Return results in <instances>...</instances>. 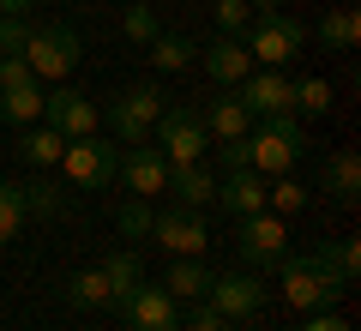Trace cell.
Returning <instances> with one entry per match:
<instances>
[{"label":"cell","mask_w":361,"mask_h":331,"mask_svg":"<svg viewBox=\"0 0 361 331\" xmlns=\"http://www.w3.org/2000/svg\"><path fill=\"white\" fill-rule=\"evenodd\" d=\"M85 61V37L73 25H30V42H25V66L37 85H66Z\"/></svg>","instance_id":"6da1fadb"},{"label":"cell","mask_w":361,"mask_h":331,"mask_svg":"<svg viewBox=\"0 0 361 331\" xmlns=\"http://www.w3.org/2000/svg\"><path fill=\"white\" fill-rule=\"evenodd\" d=\"M301 145H307V133H301V115H265L253 121V133H247V163L259 169V175H289L301 157Z\"/></svg>","instance_id":"7a4b0ae2"},{"label":"cell","mask_w":361,"mask_h":331,"mask_svg":"<svg viewBox=\"0 0 361 331\" xmlns=\"http://www.w3.org/2000/svg\"><path fill=\"white\" fill-rule=\"evenodd\" d=\"M163 109H169V97H163L157 78L127 85L115 102H109V133H115V145H151V127H157Z\"/></svg>","instance_id":"3957f363"},{"label":"cell","mask_w":361,"mask_h":331,"mask_svg":"<svg viewBox=\"0 0 361 331\" xmlns=\"http://www.w3.org/2000/svg\"><path fill=\"white\" fill-rule=\"evenodd\" d=\"M151 145L169 157V169L175 163H205L211 133H205V121H199L193 102H169L163 115H157V127H151Z\"/></svg>","instance_id":"277c9868"},{"label":"cell","mask_w":361,"mask_h":331,"mask_svg":"<svg viewBox=\"0 0 361 331\" xmlns=\"http://www.w3.org/2000/svg\"><path fill=\"white\" fill-rule=\"evenodd\" d=\"M247 54H253V66H289L295 54H307V25L289 13H265L247 25Z\"/></svg>","instance_id":"5b68a950"},{"label":"cell","mask_w":361,"mask_h":331,"mask_svg":"<svg viewBox=\"0 0 361 331\" xmlns=\"http://www.w3.org/2000/svg\"><path fill=\"white\" fill-rule=\"evenodd\" d=\"M115 163H121V145L103 139V133H90V139H66V151H61V163H54V169H61L73 187L97 193V187L115 181Z\"/></svg>","instance_id":"8992f818"},{"label":"cell","mask_w":361,"mask_h":331,"mask_svg":"<svg viewBox=\"0 0 361 331\" xmlns=\"http://www.w3.org/2000/svg\"><path fill=\"white\" fill-rule=\"evenodd\" d=\"M205 301L217 307L229 325H241V319H259L265 313V301H271V289L253 277V271H211V289H205Z\"/></svg>","instance_id":"52a82bcc"},{"label":"cell","mask_w":361,"mask_h":331,"mask_svg":"<svg viewBox=\"0 0 361 331\" xmlns=\"http://www.w3.org/2000/svg\"><path fill=\"white\" fill-rule=\"evenodd\" d=\"M151 241L169 247L175 259H193V253L211 247V229H205V217H199L193 205H169V211L151 217Z\"/></svg>","instance_id":"ba28073f"},{"label":"cell","mask_w":361,"mask_h":331,"mask_svg":"<svg viewBox=\"0 0 361 331\" xmlns=\"http://www.w3.org/2000/svg\"><path fill=\"white\" fill-rule=\"evenodd\" d=\"M235 247H241L247 265H277L289 253V229L277 211H253V217H235Z\"/></svg>","instance_id":"9c48e42d"},{"label":"cell","mask_w":361,"mask_h":331,"mask_svg":"<svg viewBox=\"0 0 361 331\" xmlns=\"http://www.w3.org/2000/svg\"><path fill=\"white\" fill-rule=\"evenodd\" d=\"M235 97H241V109L253 121L265 115H289V97H295V78L283 73V66H253V73L235 85Z\"/></svg>","instance_id":"30bf717a"},{"label":"cell","mask_w":361,"mask_h":331,"mask_svg":"<svg viewBox=\"0 0 361 331\" xmlns=\"http://www.w3.org/2000/svg\"><path fill=\"white\" fill-rule=\"evenodd\" d=\"M42 121H49L61 139H90L97 133V102L85 97V90H73V85H54V90H42Z\"/></svg>","instance_id":"8fae6325"},{"label":"cell","mask_w":361,"mask_h":331,"mask_svg":"<svg viewBox=\"0 0 361 331\" xmlns=\"http://www.w3.org/2000/svg\"><path fill=\"white\" fill-rule=\"evenodd\" d=\"M277 283H283V301H289V307H301V313H319V307H331L337 295H343V289H331V283L313 271V259H307V253H301V259H289V253L277 259Z\"/></svg>","instance_id":"7c38bea8"},{"label":"cell","mask_w":361,"mask_h":331,"mask_svg":"<svg viewBox=\"0 0 361 331\" xmlns=\"http://www.w3.org/2000/svg\"><path fill=\"white\" fill-rule=\"evenodd\" d=\"M115 181L133 193V199H151V193H163V187H169V157L157 151V145H121Z\"/></svg>","instance_id":"4fadbf2b"},{"label":"cell","mask_w":361,"mask_h":331,"mask_svg":"<svg viewBox=\"0 0 361 331\" xmlns=\"http://www.w3.org/2000/svg\"><path fill=\"white\" fill-rule=\"evenodd\" d=\"M121 319H127V331H180V301L163 283H139L133 301L121 307Z\"/></svg>","instance_id":"5bb4252c"},{"label":"cell","mask_w":361,"mask_h":331,"mask_svg":"<svg viewBox=\"0 0 361 331\" xmlns=\"http://www.w3.org/2000/svg\"><path fill=\"white\" fill-rule=\"evenodd\" d=\"M199 66L211 73V85L235 90L247 73H253V54H247L241 37H217V42H199Z\"/></svg>","instance_id":"9a60e30c"},{"label":"cell","mask_w":361,"mask_h":331,"mask_svg":"<svg viewBox=\"0 0 361 331\" xmlns=\"http://www.w3.org/2000/svg\"><path fill=\"white\" fill-rule=\"evenodd\" d=\"M217 205L229 217L265 211V175H259V169H229V175H217Z\"/></svg>","instance_id":"2e32d148"},{"label":"cell","mask_w":361,"mask_h":331,"mask_svg":"<svg viewBox=\"0 0 361 331\" xmlns=\"http://www.w3.org/2000/svg\"><path fill=\"white\" fill-rule=\"evenodd\" d=\"M199 121H205V133H211V145H223V139H247L253 133V115L241 109V97H211L205 109H199Z\"/></svg>","instance_id":"e0dca14e"},{"label":"cell","mask_w":361,"mask_h":331,"mask_svg":"<svg viewBox=\"0 0 361 331\" xmlns=\"http://www.w3.org/2000/svg\"><path fill=\"white\" fill-rule=\"evenodd\" d=\"M313 271H319V277L325 283H331V289H355V265H361V253H355V241H319V247H313Z\"/></svg>","instance_id":"ac0fdd59"},{"label":"cell","mask_w":361,"mask_h":331,"mask_svg":"<svg viewBox=\"0 0 361 331\" xmlns=\"http://www.w3.org/2000/svg\"><path fill=\"white\" fill-rule=\"evenodd\" d=\"M163 193H175L180 205H193V211H199V205L217 199V169H211V163H175Z\"/></svg>","instance_id":"d6986e66"},{"label":"cell","mask_w":361,"mask_h":331,"mask_svg":"<svg viewBox=\"0 0 361 331\" xmlns=\"http://www.w3.org/2000/svg\"><path fill=\"white\" fill-rule=\"evenodd\" d=\"M103 277H109V313H121V307L133 301V289L145 283V259L133 253V247H121V253L103 259Z\"/></svg>","instance_id":"ffe728a7"},{"label":"cell","mask_w":361,"mask_h":331,"mask_svg":"<svg viewBox=\"0 0 361 331\" xmlns=\"http://www.w3.org/2000/svg\"><path fill=\"white\" fill-rule=\"evenodd\" d=\"M145 49H151V66H157V73H187V66L199 61V42L187 37V30H157Z\"/></svg>","instance_id":"44dd1931"},{"label":"cell","mask_w":361,"mask_h":331,"mask_svg":"<svg viewBox=\"0 0 361 331\" xmlns=\"http://www.w3.org/2000/svg\"><path fill=\"white\" fill-rule=\"evenodd\" d=\"M66 151V139L49 127V121H30L25 133H18V157H25V169H54Z\"/></svg>","instance_id":"7402d4cb"},{"label":"cell","mask_w":361,"mask_h":331,"mask_svg":"<svg viewBox=\"0 0 361 331\" xmlns=\"http://www.w3.org/2000/svg\"><path fill=\"white\" fill-rule=\"evenodd\" d=\"M319 187L331 193L337 205H349L361 193V157L355 151H331V157H325V169H319Z\"/></svg>","instance_id":"603a6c76"},{"label":"cell","mask_w":361,"mask_h":331,"mask_svg":"<svg viewBox=\"0 0 361 331\" xmlns=\"http://www.w3.org/2000/svg\"><path fill=\"white\" fill-rule=\"evenodd\" d=\"M163 289L175 295V301H205V289H211V265L205 259H175V265H169V277H163Z\"/></svg>","instance_id":"cb8c5ba5"},{"label":"cell","mask_w":361,"mask_h":331,"mask_svg":"<svg viewBox=\"0 0 361 331\" xmlns=\"http://www.w3.org/2000/svg\"><path fill=\"white\" fill-rule=\"evenodd\" d=\"M66 301H73L78 313H103V307H109V277H103V265L73 271V283H66Z\"/></svg>","instance_id":"d4e9b609"},{"label":"cell","mask_w":361,"mask_h":331,"mask_svg":"<svg viewBox=\"0 0 361 331\" xmlns=\"http://www.w3.org/2000/svg\"><path fill=\"white\" fill-rule=\"evenodd\" d=\"M0 121H13V127H30V121H42V85H37V78H30V85L0 90Z\"/></svg>","instance_id":"484cf974"},{"label":"cell","mask_w":361,"mask_h":331,"mask_svg":"<svg viewBox=\"0 0 361 331\" xmlns=\"http://www.w3.org/2000/svg\"><path fill=\"white\" fill-rule=\"evenodd\" d=\"M313 37H319L325 49H355V37H361V18H355V6H337V13H325L319 25H313Z\"/></svg>","instance_id":"4316f807"},{"label":"cell","mask_w":361,"mask_h":331,"mask_svg":"<svg viewBox=\"0 0 361 331\" xmlns=\"http://www.w3.org/2000/svg\"><path fill=\"white\" fill-rule=\"evenodd\" d=\"M307 199H313V193L301 187L295 175H271V181H265V211H277V217H289V211H307Z\"/></svg>","instance_id":"83f0119b"},{"label":"cell","mask_w":361,"mask_h":331,"mask_svg":"<svg viewBox=\"0 0 361 331\" xmlns=\"http://www.w3.org/2000/svg\"><path fill=\"white\" fill-rule=\"evenodd\" d=\"M325 109H331V85H325V78H295V97H289V115L313 121V115H325Z\"/></svg>","instance_id":"f1b7e54d"},{"label":"cell","mask_w":361,"mask_h":331,"mask_svg":"<svg viewBox=\"0 0 361 331\" xmlns=\"http://www.w3.org/2000/svg\"><path fill=\"white\" fill-rule=\"evenodd\" d=\"M18 229H25V187L18 181H0V247L18 241Z\"/></svg>","instance_id":"f546056e"},{"label":"cell","mask_w":361,"mask_h":331,"mask_svg":"<svg viewBox=\"0 0 361 331\" xmlns=\"http://www.w3.org/2000/svg\"><path fill=\"white\" fill-rule=\"evenodd\" d=\"M211 18H217V37H247L253 25V0H211Z\"/></svg>","instance_id":"4dcf8cb0"},{"label":"cell","mask_w":361,"mask_h":331,"mask_svg":"<svg viewBox=\"0 0 361 331\" xmlns=\"http://www.w3.org/2000/svg\"><path fill=\"white\" fill-rule=\"evenodd\" d=\"M66 211V193L54 187V181H30L25 187V217H42V223H49V217H61Z\"/></svg>","instance_id":"1f68e13d"},{"label":"cell","mask_w":361,"mask_h":331,"mask_svg":"<svg viewBox=\"0 0 361 331\" xmlns=\"http://www.w3.org/2000/svg\"><path fill=\"white\" fill-rule=\"evenodd\" d=\"M151 205H145V199H127V205H121V211H115V223H121V235H127V241H151Z\"/></svg>","instance_id":"d6a6232c"},{"label":"cell","mask_w":361,"mask_h":331,"mask_svg":"<svg viewBox=\"0 0 361 331\" xmlns=\"http://www.w3.org/2000/svg\"><path fill=\"white\" fill-rule=\"evenodd\" d=\"M121 30H127V42H151L163 25H157V13L145 6V0H133V6H127V18H121Z\"/></svg>","instance_id":"836d02e7"},{"label":"cell","mask_w":361,"mask_h":331,"mask_svg":"<svg viewBox=\"0 0 361 331\" xmlns=\"http://www.w3.org/2000/svg\"><path fill=\"white\" fill-rule=\"evenodd\" d=\"M30 42V18H6L0 13V54H25Z\"/></svg>","instance_id":"e575fe53"},{"label":"cell","mask_w":361,"mask_h":331,"mask_svg":"<svg viewBox=\"0 0 361 331\" xmlns=\"http://www.w3.org/2000/svg\"><path fill=\"white\" fill-rule=\"evenodd\" d=\"M13 85H30V66L25 54H0V90H13Z\"/></svg>","instance_id":"d590c367"},{"label":"cell","mask_w":361,"mask_h":331,"mask_svg":"<svg viewBox=\"0 0 361 331\" xmlns=\"http://www.w3.org/2000/svg\"><path fill=\"white\" fill-rule=\"evenodd\" d=\"M187 331H229V319H223L211 301H199V307H193V319H187Z\"/></svg>","instance_id":"8d00e7d4"},{"label":"cell","mask_w":361,"mask_h":331,"mask_svg":"<svg viewBox=\"0 0 361 331\" xmlns=\"http://www.w3.org/2000/svg\"><path fill=\"white\" fill-rule=\"evenodd\" d=\"M301 331H355V325H349V319H337L331 307H319V313H307V319H301Z\"/></svg>","instance_id":"74e56055"},{"label":"cell","mask_w":361,"mask_h":331,"mask_svg":"<svg viewBox=\"0 0 361 331\" xmlns=\"http://www.w3.org/2000/svg\"><path fill=\"white\" fill-rule=\"evenodd\" d=\"M30 6H37V0H0V13H6V18H25Z\"/></svg>","instance_id":"f35d334b"},{"label":"cell","mask_w":361,"mask_h":331,"mask_svg":"<svg viewBox=\"0 0 361 331\" xmlns=\"http://www.w3.org/2000/svg\"><path fill=\"white\" fill-rule=\"evenodd\" d=\"M277 6H283V0H253V13H277Z\"/></svg>","instance_id":"ab89813d"},{"label":"cell","mask_w":361,"mask_h":331,"mask_svg":"<svg viewBox=\"0 0 361 331\" xmlns=\"http://www.w3.org/2000/svg\"><path fill=\"white\" fill-rule=\"evenodd\" d=\"M229 331H259V325H253V319H241V325H229Z\"/></svg>","instance_id":"60d3db41"}]
</instances>
